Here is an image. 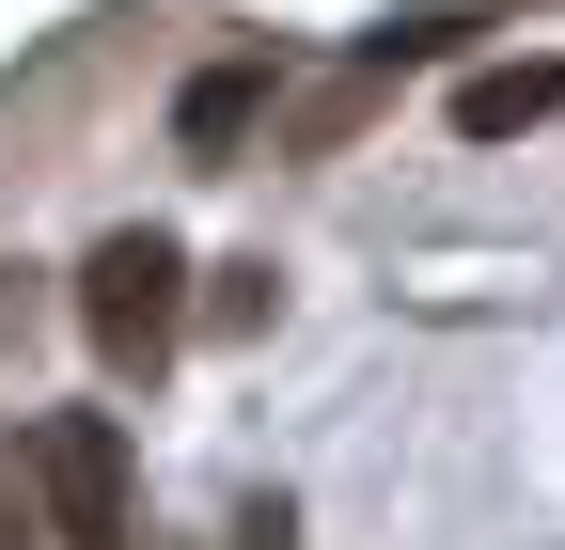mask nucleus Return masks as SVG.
I'll return each instance as SVG.
<instances>
[{
  "label": "nucleus",
  "mask_w": 565,
  "mask_h": 550,
  "mask_svg": "<svg viewBox=\"0 0 565 550\" xmlns=\"http://www.w3.org/2000/svg\"><path fill=\"white\" fill-rule=\"evenodd\" d=\"M17 472H32V535L47 550H126V425L110 409H32Z\"/></svg>",
  "instance_id": "obj_1"
},
{
  "label": "nucleus",
  "mask_w": 565,
  "mask_h": 550,
  "mask_svg": "<svg viewBox=\"0 0 565 550\" xmlns=\"http://www.w3.org/2000/svg\"><path fill=\"white\" fill-rule=\"evenodd\" d=\"M173 284H189V252H173V236H141V221L95 236V267H79V330H95V362H110V378H158V362H173V330H189Z\"/></svg>",
  "instance_id": "obj_2"
},
{
  "label": "nucleus",
  "mask_w": 565,
  "mask_h": 550,
  "mask_svg": "<svg viewBox=\"0 0 565 550\" xmlns=\"http://www.w3.org/2000/svg\"><path fill=\"white\" fill-rule=\"evenodd\" d=\"M267 80H282L267 47H236V63H204V80L173 95V142H189V158H236L252 126H267Z\"/></svg>",
  "instance_id": "obj_3"
},
{
  "label": "nucleus",
  "mask_w": 565,
  "mask_h": 550,
  "mask_svg": "<svg viewBox=\"0 0 565 550\" xmlns=\"http://www.w3.org/2000/svg\"><path fill=\"white\" fill-rule=\"evenodd\" d=\"M565 110V63H487V80H456V126L471 142H519V126Z\"/></svg>",
  "instance_id": "obj_4"
},
{
  "label": "nucleus",
  "mask_w": 565,
  "mask_h": 550,
  "mask_svg": "<svg viewBox=\"0 0 565 550\" xmlns=\"http://www.w3.org/2000/svg\"><path fill=\"white\" fill-rule=\"evenodd\" d=\"M204 315H221V330H267V315H282V284H267V252H252V267H221V299H204Z\"/></svg>",
  "instance_id": "obj_5"
},
{
  "label": "nucleus",
  "mask_w": 565,
  "mask_h": 550,
  "mask_svg": "<svg viewBox=\"0 0 565 550\" xmlns=\"http://www.w3.org/2000/svg\"><path fill=\"white\" fill-rule=\"evenodd\" d=\"M236 550H299V519H282V504H252V519H236Z\"/></svg>",
  "instance_id": "obj_6"
}]
</instances>
